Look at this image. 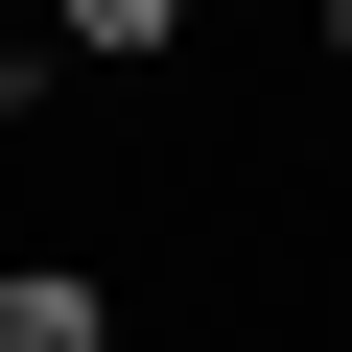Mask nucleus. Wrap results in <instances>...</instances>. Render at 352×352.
Here are the masks:
<instances>
[{"label": "nucleus", "instance_id": "1", "mask_svg": "<svg viewBox=\"0 0 352 352\" xmlns=\"http://www.w3.org/2000/svg\"><path fill=\"white\" fill-rule=\"evenodd\" d=\"M0 352H118V282L94 258H0Z\"/></svg>", "mask_w": 352, "mask_h": 352}, {"label": "nucleus", "instance_id": "3", "mask_svg": "<svg viewBox=\"0 0 352 352\" xmlns=\"http://www.w3.org/2000/svg\"><path fill=\"white\" fill-rule=\"evenodd\" d=\"M305 47H329V71H352V0H305Z\"/></svg>", "mask_w": 352, "mask_h": 352}, {"label": "nucleus", "instance_id": "2", "mask_svg": "<svg viewBox=\"0 0 352 352\" xmlns=\"http://www.w3.org/2000/svg\"><path fill=\"white\" fill-rule=\"evenodd\" d=\"M24 24H47V71H164L188 0H24Z\"/></svg>", "mask_w": 352, "mask_h": 352}]
</instances>
